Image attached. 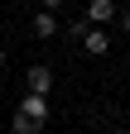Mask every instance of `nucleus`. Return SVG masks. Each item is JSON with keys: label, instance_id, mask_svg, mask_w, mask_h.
<instances>
[{"label": "nucleus", "instance_id": "f03ea898", "mask_svg": "<svg viewBox=\"0 0 130 134\" xmlns=\"http://www.w3.org/2000/svg\"><path fill=\"white\" fill-rule=\"evenodd\" d=\"M82 19L87 24H111V19H116V0H87Z\"/></svg>", "mask_w": 130, "mask_h": 134}, {"label": "nucleus", "instance_id": "1a4fd4ad", "mask_svg": "<svg viewBox=\"0 0 130 134\" xmlns=\"http://www.w3.org/2000/svg\"><path fill=\"white\" fill-rule=\"evenodd\" d=\"M0 67H5V48H0Z\"/></svg>", "mask_w": 130, "mask_h": 134}, {"label": "nucleus", "instance_id": "9d476101", "mask_svg": "<svg viewBox=\"0 0 130 134\" xmlns=\"http://www.w3.org/2000/svg\"><path fill=\"white\" fill-rule=\"evenodd\" d=\"M111 134H125V129H111Z\"/></svg>", "mask_w": 130, "mask_h": 134}, {"label": "nucleus", "instance_id": "7ed1b4c3", "mask_svg": "<svg viewBox=\"0 0 130 134\" xmlns=\"http://www.w3.org/2000/svg\"><path fill=\"white\" fill-rule=\"evenodd\" d=\"M24 81H29V91H53V67H48V62H34V67H29V72H24Z\"/></svg>", "mask_w": 130, "mask_h": 134}, {"label": "nucleus", "instance_id": "20e7f679", "mask_svg": "<svg viewBox=\"0 0 130 134\" xmlns=\"http://www.w3.org/2000/svg\"><path fill=\"white\" fill-rule=\"evenodd\" d=\"M19 115H29V120H43V125H48V96H43V91H29V96L19 100Z\"/></svg>", "mask_w": 130, "mask_h": 134}, {"label": "nucleus", "instance_id": "6e6552de", "mask_svg": "<svg viewBox=\"0 0 130 134\" xmlns=\"http://www.w3.org/2000/svg\"><path fill=\"white\" fill-rule=\"evenodd\" d=\"M121 29H125V34H130V10H125V14H121Z\"/></svg>", "mask_w": 130, "mask_h": 134}, {"label": "nucleus", "instance_id": "f257e3e1", "mask_svg": "<svg viewBox=\"0 0 130 134\" xmlns=\"http://www.w3.org/2000/svg\"><path fill=\"white\" fill-rule=\"evenodd\" d=\"M82 48H87L92 58H106V53H111V34H106L101 24H92V29L82 34Z\"/></svg>", "mask_w": 130, "mask_h": 134}, {"label": "nucleus", "instance_id": "39448f33", "mask_svg": "<svg viewBox=\"0 0 130 134\" xmlns=\"http://www.w3.org/2000/svg\"><path fill=\"white\" fill-rule=\"evenodd\" d=\"M29 29H34V38H53L63 24H58V14H53V10H39L34 19H29Z\"/></svg>", "mask_w": 130, "mask_h": 134}, {"label": "nucleus", "instance_id": "423d86ee", "mask_svg": "<svg viewBox=\"0 0 130 134\" xmlns=\"http://www.w3.org/2000/svg\"><path fill=\"white\" fill-rule=\"evenodd\" d=\"M43 120H29V115H14V134H39Z\"/></svg>", "mask_w": 130, "mask_h": 134}, {"label": "nucleus", "instance_id": "0eeeda50", "mask_svg": "<svg viewBox=\"0 0 130 134\" xmlns=\"http://www.w3.org/2000/svg\"><path fill=\"white\" fill-rule=\"evenodd\" d=\"M39 5H43V10H53V14H58L63 5H68V0H39Z\"/></svg>", "mask_w": 130, "mask_h": 134}]
</instances>
